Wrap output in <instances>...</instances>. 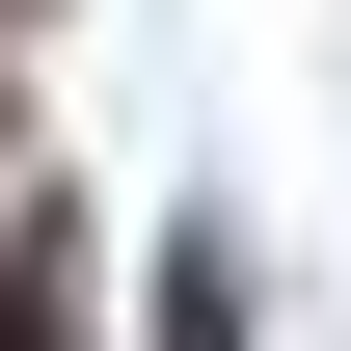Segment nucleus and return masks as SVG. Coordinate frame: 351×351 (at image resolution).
<instances>
[{
  "label": "nucleus",
  "mask_w": 351,
  "mask_h": 351,
  "mask_svg": "<svg viewBox=\"0 0 351 351\" xmlns=\"http://www.w3.org/2000/svg\"><path fill=\"white\" fill-rule=\"evenodd\" d=\"M0 351H54V298H0Z\"/></svg>",
  "instance_id": "obj_1"
}]
</instances>
